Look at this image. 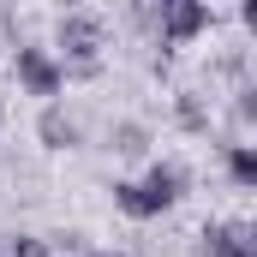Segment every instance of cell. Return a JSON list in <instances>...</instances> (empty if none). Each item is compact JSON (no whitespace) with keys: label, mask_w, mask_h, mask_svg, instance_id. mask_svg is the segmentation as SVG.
Here are the masks:
<instances>
[{"label":"cell","mask_w":257,"mask_h":257,"mask_svg":"<svg viewBox=\"0 0 257 257\" xmlns=\"http://www.w3.org/2000/svg\"><path fill=\"white\" fill-rule=\"evenodd\" d=\"M0 257H6V233H0Z\"/></svg>","instance_id":"13"},{"label":"cell","mask_w":257,"mask_h":257,"mask_svg":"<svg viewBox=\"0 0 257 257\" xmlns=\"http://www.w3.org/2000/svg\"><path fill=\"white\" fill-rule=\"evenodd\" d=\"M197 257H257V227L251 221H203Z\"/></svg>","instance_id":"5"},{"label":"cell","mask_w":257,"mask_h":257,"mask_svg":"<svg viewBox=\"0 0 257 257\" xmlns=\"http://www.w3.org/2000/svg\"><path fill=\"white\" fill-rule=\"evenodd\" d=\"M48 54L66 66V84L96 78V72H102V54H108V18H102V12H84V6H78V12H60Z\"/></svg>","instance_id":"2"},{"label":"cell","mask_w":257,"mask_h":257,"mask_svg":"<svg viewBox=\"0 0 257 257\" xmlns=\"http://www.w3.org/2000/svg\"><path fill=\"white\" fill-rule=\"evenodd\" d=\"M150 144H156V132L144 120H114L108 126V150L114 156H150Z\"/></svg>","instance_id":"8"},{"label":"cell","mask_w":257,"mask_h":257,"mask_svg":"<svg viewBox=\"0 0 257 257\" xmlns=\"http://www.w3.org/2000/svg\"><path fill=\"white\" fill-rule=\"evenodd\" d=\"M108 192H114V209H120L126 221H156V215H168V209L186 203L192 168H186V162H150L138 180H114Z\"/></svg>","instance_id":"1"},{"label":"cell","mask_w":257,"mask_h":257,"mask_svg":"<svg viewBox=\"0 0 257 257\" xmlns=\"http://www.w3.org/2000/svg\"><path fill=\"white\" fill-rule=\"evenodd\" d=\"M221 168H227V180L239 192H257V144H245V138L221 144Z\"/></svg>","instance_id":"7"},{"label":"cell","mask_w":257,"mask_h":257,"mask_svg":"<svg viewBox=\"0 0 257 257\" xmlns=\"http://www.w3.org/2000/svg\"><path fill=\"white\" fill-rule=\"evenodd\" d=\"M174 108H180V126H186V132H209V114H203V102H197L192 90H186Z\"/></svg>","instance_id":"10"},{"label":"cell","mask_w":257,"mask_h":257,"mask_svg":"<svg viewBox=\"0 0 257 257\" xmlns=\"http://www.w3.org/2000/svg\"><path fill=\"white\" fill-rule=\"evenodd\" d=\"M12 78H18V90H24V96H36L42 108L66 96V66L54 60L42 42H18V48H12Z\"/></svg>","instance_id":"3"},{"label":"cell","mask_w":257,"mask_h":257,"mask_svg":"<svg viewBox=\"0 0 257 257\" xmlns=\"http://www.w3.org/2000/svg\"><path fill=\"white\" fill-rule=\"evenodd\" d=\"M78 257H126V251H114V245H84Z\"/></svg>","instance_id":"12"},{"label":"cell","mask_w":257,"mask_h":257,"mask_svg":"<svg viewBox=\"0 0 257 257\" xmlns=\"http://www.w3.org/2000/svg\"><path fill=\"white\" fill-rule=\"evenodd\" d=\"M215 30V6L209 0H162L156 6V42L162 48H186L197 36Z\"/></svg>","instance_id":"4"},{"label":"cell","mask_w":257,"mask_h":257,"mask_svg":"<svg viewBox=\"0 0 257 257\" xmlns=\"http://www.w3.org/2000/svg\"><path fill=\"white\" fill-rule=\"evenodd\" d=\"M6 257H54V251H48L42 233H12V239H6Z\"/></svg>","instance_id":"9"},{"label":"cell","mask_w":257,"mask_h":257,"mask_svg":"<svg viewBox=\"0 0 257 257\" xmlns=\"http://www.w3.org/2000/svg\"><path fill=\"white\" fill-rule=\"evenodd\" d=\"M233 120L239 126H257V84H239L233 90Z\"/></svg>","instance_id":"11"},{"label":"cell","mask_w":257,"mask_h":257,"mask_svg":"<svg viewBox=\"0 0 257 257\" xmlns=\"http://www.w3.org/2000/svg\"><path fill=\"white\" fill-rule=\"evenodd\" d=\"M36 144H42V150H54V156H60V150H78V144H84L78 114H72L66 102H48V108L36 114Z\"/></svg>","instance_id":"6"}]
</instances>
